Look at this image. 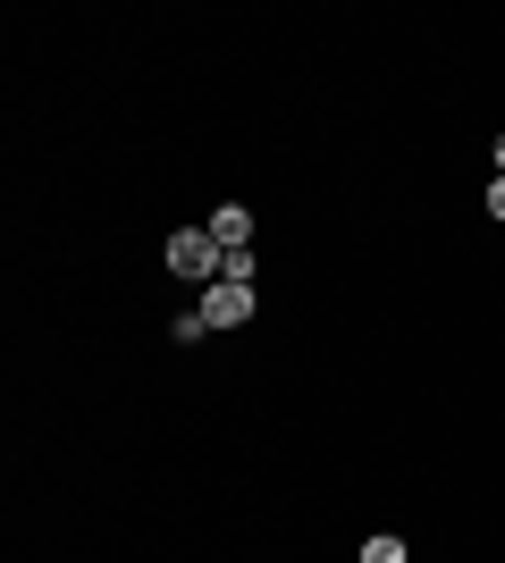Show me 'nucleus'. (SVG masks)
I'll use <instances>...</instances> for the list:
<instances>
[{"label":"nucleus","mask_w":505,"mask_h":563,"mask_svg":"<svg viewBox=\"0 0 505 563\" xmlns=\"http://www.w3.org/2000/svg\"><path fill=\"white\" fill-rule=\"evenodd\" d=\"M219 244H211V228H194V235H168V269H177V278H211L219 269Z\"/></svg>","instance_id":"obj_1"},{"label":"nucleus","mask_w":505,"mask_h":563,"mask_svg":"<svg viewBox=\"0 0 505 563\" xmlns=\"http://www.w3.org/2000/svg\"><path fill=\"white\" fill-rule=\"evenodd\" d=\"M244 311H253V286H228V278H211V295H202V311H194V320H202V329H237Z\"/></svg>","instance_id":"obj_2"},{"label":"nucleus","mask_w":505,"mask_h":563,"mask_svg":"<svg viewBox=\"0 0 505 563\" xmlns=\"http://www.w3.org/2000/svg\"><path fill=\"white\" fill-rule=\"evenodd\" d=\"M244 235H253V211H244V202H228V211L211 219V244H219V253H244Z\"/></svg>","instance_id":"obj_3"},{"label":"nucleus","mask_w":505,"mask_h":563,"mask_svg":"<svg viewBox=\"0 0 505 563\" xmlns=\"http://www.w3.org/2000/svg\"><path fill=\"white\" fill-rule=\"evenodd\" d=\"M362 563H405V547H396V539H371V547H362Z\"/></svg>","instance_id":"obj_4"},{"label":"nucleus","mask_w":505,"mask_h":563,"mask_svg":"<svg viewBox=\"0 0 505 563\" xmlns=\"http://www.w3.org/2000/svg\"><path fill=\"white\" fill-rule=\"evenodd\" d=\"M488 219H505V177H488Z\"/></svg>","instance_id":"obj_5"},{"label":"nucleus","mask_w":505,"mask_h":563,"mask_svg":"<svg viewBox=\"0 0 505 563\" xmlns=\"http://www.w3.org/2000/svg\"><path fill=\"white\" fill-rule=\"evenodd\" d=\"M488 168H497V177H505V135H497V152H488Z\"/></svg>","instance_id":"obj_6"}]
</instances>
